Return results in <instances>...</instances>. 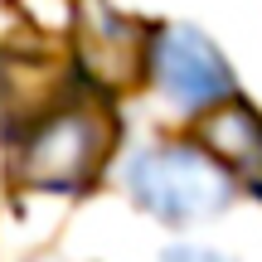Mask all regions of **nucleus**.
Wrapping results in <instances>:
<instances>
[{
	"mask_svg": "<svg viewBox=\"0 0 262 262\" xmlns=\"http://www.w3.org/2000/svg\"><path fill=\"white\" fill-rule=\"evenodd\" d=\"M112 141H117V126L102 107L93 102L58 107L34 131H25L19 180L29 189H83L97 175V165L107 160Z\"/></svg>",
	"mask_w": 262,
	"mask_h": 262,
	"instance_id": "1",
	"label": "nucleus"
},
{
	"mask_svg": "<svg viewBox=\"0 0 262 262\" xmlns=\"http://www.w3.org/2000/svg\"><path fill=\"white\" fill-rule=\"evenodd\" d=\"M131 194L146 214L165 219V224H194L209 219L233 199V180L224 165L189 146H150L131 160L126 175Z\"/></svg>",
	"mask_w": 262,
	"mask_h": 262,
	"instance_id": "2",
	"label": "nucleus"
},
{
	"mask_svg": "<svg viewBox=\"0 0 262 262\" xmlns=\"http://www.w3.org/2000/svg\"><path fill=\"white\" fill-rule=\"evenodd\" d=\"M150 73L165 88L170 102L189 107V112H194V107H209V102H228V93H233L228 63L219 58V49L189 25H170L165 34L150 44Z\"/></svg>",
	"mask_w": 262,
	"mask_h": 262,
	"instance_id": "3",
	"label": "nucleus"
},
{
	"mask_svg": "<svg viewBox=\"0 0 262 262\" xmlns=\"http://www.w3.org/2000/svg\"><path fill=\"white\" fill-rule=\"evenodd\" d=\"M78 58H83V73L93 78L107 93H122L141 78L146 68V49L141 34L117 19L102 0H83V15H78Z\"/></svg>",
	"mask_w": 262,
	"mask_h": 262,
	"instance_id": "4",
	"label": "nucleus"
},
{
	"mask_svg": "<svg viewBox=\"0 0 262 262\" xmlns=\"http://www.w3.org/2000/svg\"><path fill=\"white\" fill-rule=\"evenodd\" d=\"M199 136L214 150V165H228L248 180H262V117L248 102L228 97L199 122Z\"/></svg>",
	"mask_w": 262,
	"mask_h": 262,
	"instance_id": "5",
	"label": "nucleus"
},
{
	"mask_svg": "<svg viewBox=\"0 0 262 262\" xmlns=\"http://www.w3.org/2000/svg\"><path fill=\"white\" fill-rule=\"evenodd\" d=\"M160 262H228L224 253H209V248H170Z\"/></svg>",
	"mask_w": 262,
	"mask_h": 262,
	"instance_id": "6",
	"label": "nucleus"
}]
</instances>
